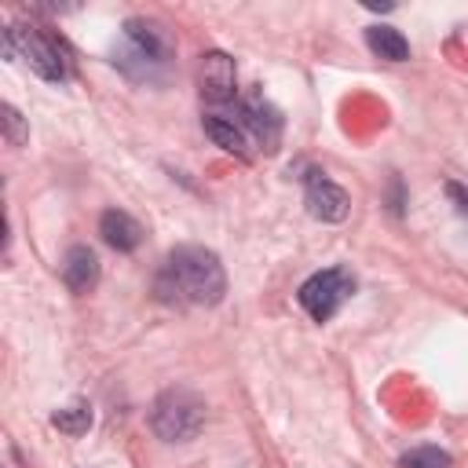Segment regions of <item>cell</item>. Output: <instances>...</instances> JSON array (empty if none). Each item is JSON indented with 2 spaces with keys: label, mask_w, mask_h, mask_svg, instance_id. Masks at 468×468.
Segmentation results:
<instances>
[{
  "label": "cell",
  "mask_w": 468,
  "mask_h": 468,
  "mask_svg": "<svg viewBox=\"0 0 468 468\" xmlns=\"http://www.w3.org/2000/svg\"><path fill=\"white\" fill-rule=\"evenodd\" d=\"M227 292V271L219 256L205 245H179L165 256L157 271V296L165 303L212 307Z\"/></svg>",
  "instance_id": "cell-1"
},
{
  "label": "cell",
  "mask_w": 468,
  "mask_h": 468,
  "mask_svg": "<svg viewBox=\"0 0 468 468\" xmlns=\"http://www.w3.org/2000/svg\"><path fill=\"white\" fill-rule=\"evenodd\" d=\"M205 424V399L190 388H168L150 410V428L165 442H190Z\"/></svg>",
  "instance_id": "cell-2"
},
{
  "label": "cell",
  "mask_w": 468,
  "mask_h": 468,
  "mask_svg": "<svg viewBox=\"0 0 468 468\" xmlns=\"http://www.w3.org/2000/svg\"><path fill=\"white\" fill-rule=\"evenodd\" d=\"M4 55L29 62V69L44 80L66 77V58H62L58 44L48 33H40L37 26H7L4 29Z\"/></svg>",
  "instance_id": "cell-3"
},
{
  "label": "cell",
  "mask_w": 468,
  "mask_h": 468,
  "mask_svg": "<svg viewBox=\"0 0 468 468\" xmlns=\"http://www.w3.org/2000/svg\"><path fill=\"white\" fill-rule=\"evenodd\" d=\"M355 292V278L344 271V267H329V271H318V274H311L300 289H296V300H300V307L314 318V322H329L340 307H344V300Z\"/></svg>",
  "instance_id": "cell-4"
},
{
  "label": "cell",
  "mask_w": 468,
  "mask_h": 468,
  "mask_svg": "<svg viewBox=\"0 0 468 468\" xmlns=\"http://www.w3.org/2000/svg\"><path fill=\"white\" fill-rule=\"evenodd\" d=\"M303 205H307V212H311L314 219H322V223H340V219H347V212H351L347 190L336 186L325 172H311V176H307V183H303Z\"/></svg>",
  "instance_id": "cell-5"
},
{
  "label": "cell",
  "mask_w": 468,
  "mask_h": 468,
  "mask_svg": "<svg viewBox=\"0 0 468 468\" xmlns=\"http://www.w3.org/2000/svg\"><path fill=\"white\" fill-rule=\"evenodd\" d=\"M197 80H201V95H205L208 102H227V99H234V84H238L234 58H230L227 51H205V55H201Z\"/></svg>",
  "instance_id": "cell-6"
},
{
  "label": "cell",
  "mask_w": 468,
  "mask_h": 468,
  "mask_svg": "<svg viewBox=\"0 0 468 468\" xmlns=\"http://www.w3.org/2000/svg\"><path fill=\"white\" fill-rule=\"evenodd\" d=\"M241 128L260 143V150H278V139H282V117H278V110L267 102V99H260V95H249L245 102H241Z\"/></svg>",
  "instance_id": "cell-7"
},
{
  "label": "cell",
  "mask_w": 468,
  "mask_h": 468,
  "mask_svg": "<svg viewBox=\"0 0 468 468\" xmlns=\"http://www.w3.org/2000/svg\"><path fill=\"white\" fill-rule=\"evenodd\" d=\"M62 282L69 292H91L99 282V256L88 245H69L62 256Z\"/></svg>",
  "instance_id": "cell-8"
},
{
  "label": "cell",
  "mask_w": 468,
  "mask_h": 468,
  "mask_svg": "<svg viewBox=\"0 0 468 468\" xmlns=\"http://www.w3.org/2000/svg\"><path fill=\"white\" fill-rule=\"evenodd\" d=\"M124 40L132 44L135 58H143V62H165V55H168V37L161 33V26H154L146 18H128Z\"/></svg>",
  "instance_id": "cell-9"
},
{
  "label": "cell",
  "mask_w": 468,
  "mask_h": 468,
  "mask_svg": "<svg viewBox=\"0 0 468 468\" xmlns=\"http://www.w3.org/2000/svg\"><path fill=\"white\" fill-rule=\"evenodd\" d=\"M99 234H102V241H106L110 249H117V252H132V249H139V241H143L139 219H132V216L121 212V208H106V212H102Z\"/></svg>",
  "instance_id": "cell-10"
},
{
  "label": "cell",
  "mask_w": 468,
  "mask_h": 468,
  "mask_svg": "<svg viewBox=\"0 0 468 468\" xmlns=\"http://www.w3.org/2000/svg\"><path fill=\"white\" fill-rule=\"evenodd\" d=\"M366 44H369L373 55H380L388 62H406L410 58V40L395 26H369L366 29Z\"/></svg>",
  "instance_id": "cell-11"
},
{
  "label": "cell",
  "mask_w": 468,
  "mask_h": 468,
  "mask_svg": "<svg viewBox=\"0 0 468 468\" xmlns=\"http://www.w3.org/2000/svg\"><path fill=\"white\" fill-rule=\"evenodd\" d=\"M201 124H205V135H208L216 146H223L227 154L245 157V128H241V124H234V121H227V117H205Z\"/></svg>",
  "instance_id": "cell-12"
},
{
  "label": "cell",
  "mask_w": 468,
  "mask_h": 468,
  "mask_svg": "<svg viewBox=\"0 0 468 468\" xmlns=\"http://www.w3.org/2000/svg\"><path fill=\"white\" fill-rule=\"evenodd\" d=\"M51 428H58L62 435H84L88 428H91V410L84 406V402H73V406H62V410H55L51 413Z\"/></svg>",
  "instance_id": "cell-13"
},
{
  "label": "cell",
  "mask_w": 468,
  "mask_h": 468,
  "mask_svg": "<svg viewBox=\"0 0 468 468\" xmlns=\"http://www.w3.org/2000/svg\"><path fill=\"white\" fill-rule=\"evenodd\" d=\"M399 468H453V457L439 446H413L399 457Z\"/></svg>",
  "instance_id": "cell-14"
},
{
  "label": "cell",
  "mask_w": 468,
  "mask_h": 468,
  "mask_svg": "<svg viewBox=\"0 0 468 468\" xmlns=\"http://www.w3.org/2000/svg\"><path fill=\"white\" fill-rule=\"evenodd\" d=\"M0 121H4V139H7L11 146H22V143L29 139V128H26L22 113H18L11 102H4V106H0Z\"/></svg>",
  "instance_id": "cell-15"
},
{
  "label": "cell",
  "mask_w": 468,
  "mask_h": 468,
  "mask_svg": "<svg viewBox=\"0 0 468 468\" xmlns=\"http://www.w3.org/2000/svg\"><path fill=\"white\" fill-rule=\"evenodd\" d=\"M446 190H450V194H453V197H457V201H461V205L468 208V190H461V186H453V183H450Z\"/></svg>",
  "instance_id": "cell-16"
}]
</instances>
